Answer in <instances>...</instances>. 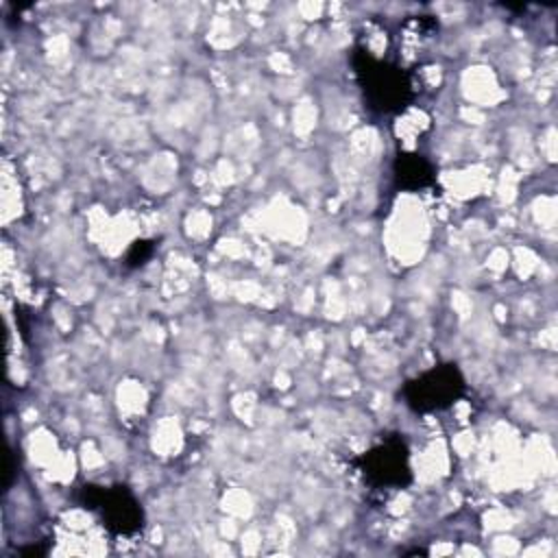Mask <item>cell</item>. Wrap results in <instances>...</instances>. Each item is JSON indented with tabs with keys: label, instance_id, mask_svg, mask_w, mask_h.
<instances>
[{
	"label": "cell",
	"instance_id": "cell-3",
	"mask_svg": "<svg viewBox=\"0 0 558 558\" xmlns=\"http://www.w3.org/2000/svg\"><path fill=\"white\" fill-rule=\"evenodd\" d=\"M83 501L87 508H98L102 512V521L111 532L118 534H133L142 527V510L135 497L124 486L100 488V486H85Z\"/></svg>",
	"mask_w": 558,
	"mask_h": 558
},
{
	"label": "cell",
	"instance_id": "cell-5",
	"mask_svg": "<svg viewBox=\"0 0 558 558\" xmlns=\"http://www.w3.org/2000/svg\"><path fill=\"white\" fill-rule=\"evenodd\" d=\"M395 174H397V183L408 187V190L425 187L434 179L432 166L421 155H403V157H399L395 161Z\"/></svg>",
	"mask_w": 558,
	"mask_h": 558
},
{
	"label": "cell",
	"instance_id": "cell-6",
	"mask_svg": "<svg viewBox=\"0 0 558 558\" xmlns=\"http://www.w3.org/2000/svg\"><path fill=\"white\" fill-rule=\"evenodd\" d=\"M150 255H153V244H150V242H135L133 248H131V253H129V257H126V262H129L131 266H140V264H144Z\"/></svg>",
	"mask_w": 558,
	"mask_h": 558
},
{
	"label": "cell",
	"instance_id": "cell-2",
	"mask_svg": "<svg viewBox=\"0 0 558 558\" xmlns=\"http://www.w3.org/2000/svg\"><path fill=\"white\" fill-rule=\"evenodd\" d=\"M464 392V377L456 364L434 366L410 379L403 388L405 403L414 412H436L449 408Z\"/></svg>",
	"mask_w": 558,
	"mask_h": 558
},
{
	"label": "cell",
	"instance_id": "cell-4",
	"mask_svg": "<svg viewBox=\"0 0 558 558\" xmlns=\"http://www.w3.org/2000/svg\"><path fill=\"white\" fill-rule=\"evenodd\" d=\"M362 475L375 486H405L412 477L401 438H386L360 458Z\"/></svg>",
	"mask_w": 558,
	"mask_h": 558
},
{
	"label": "cell",
	"instance_id": "cell-1",
	"mask_svg": "<svg viewBox=\"0 0 558 558\" xmlns=\"http://www.w3.org/2000/svg\"><path fill=\"white\" fill-rule=\"evenodd\" d=\"M353 63L364 96L373 109L397 111L408 105L412 98V87L399 68L386 65L366 52H357Z\"/></svg>",
	"mask_w": 558,
	"mask_h": 558
}]
</instances>
